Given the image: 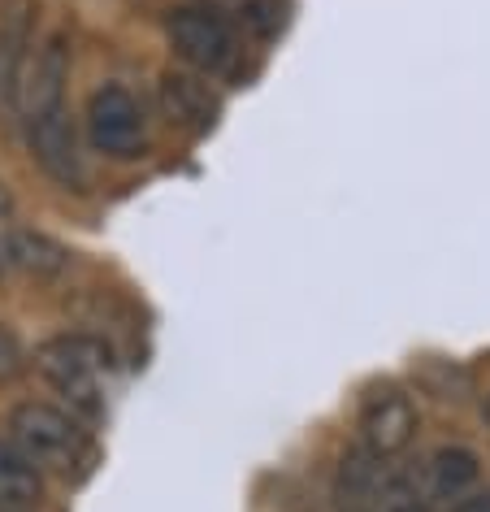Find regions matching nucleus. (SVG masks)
Wrapping results in <instances>:
<instances>
[{"instance_id": "obj_1", "label": "nucleus", "mask_w": 490, "mask_h": 512, "mask_svg": "<svg viewBox=\"0 0 490 512\" xmlns=\"http://www.w3.org/2000/svg\"><path fill=\"white\" fill-rule=\"evenodd\" d=\"M9 443L31 460L35 469L74 473L87 465V434L70 413L53 404H18L9 413Z\"/></svg>"}, {"instance_id": "obj_2", "label": "nucleus", "mask_w": 490, "mask_h": 512, "mask_svg": "<svg viewBox=\"0 0 490 512\" xmlns=\"http://www.w3.org/2000/svg\"><path fill=\"white\" fill-rule=\"evenodd\" d=\"M165 35H170V48L196 74H222L235 61V35H230V27L213 9H200V5L170 9Z\"/></svg>"}, {"instance_id": "obj_3", "label": "nucleus", "mask_w": 490, "mask_h": 512, "mask_svg": "<svg viewBox=\"0 0 490 512\" xmlns=\"http://www.w3.org/2000/svg\"><path fill=\"white\" fill-rule=\"evenodd\" d=\"M35 365H40V374L53 382L61 395H70L79 408H87V413L96 408L100 369H105V352H100V343L83 339V335L48 339V343H40V352H35Z\"/></svg>"}, {"instance_id": "obj_4", "label": "nucleus", "mask_w": 490, "mask_h": 512, "mask_svg": "<svg viewBox=\"0 0 490 512\" xmlns=\"http://www.w3.org/2000/svg\"><path fill=\"white\" fill-rule=\"evenodd\" d=\"M87 139L105 157H135L144 148V109L118 83L96 87L87 100Z\"/></svg>"}, {"instance_id": "obj_5", "label": "nucleus", "mask_w": 490, "mask_h": 512, "mask_svg": "<svg viewBox=\"0 0 490 512\" xmlns=\"http://www.w3.org/2000/svg\"><path fill=\"white\" fill-rule=\"evenodd\" d=\"M27 126V144H31V157L44 165L48 178H57L61 187H83V152H79V135H74V122L66 105H53V109H40V113H27L22 118Z\"/></svg>"}, {"instance_id": "obj_6", "label": "nucleus", "mask_w": 490, "mask_h": 512, "mask_svg": "<svg viewBox=\"0 0 490 512\" xmlns=\"http://www.w3.org/2000/svg\"><path fill=\"white\" fill-rule=\"evenodd\" d=\"M360 434H365V452L378 460L399 456L417 434V408L399 387H382L360 404Z\"/></svg>"}, {"instance_id": "obj_7", "label": "nucleus", "mask_w": 490, "mask_h": 512, "mask_svg": "<svg viewBox=\"0 0 490 512\" xmlns=\"http://www.w3.org/2000/svg\"><path fill=\"white\" fill-rule=\"evenodd\" d=\"M66 79H70V48L61 35H53V40L35 53V66L27 70V79H22V92H18L22 118L40 113V109H53V105H66Z\"/></svg>"}, {"instance_id": "obj_8", "label": "nucleus", "mask_w": 490, "mask_h": 512, "mask_svg": "<svg viewBox=\"0 0 490 512\" xmlns=\"http://www.w3.org/2000/svg\"><path fill=\"white\" fill-rule=\"evenodd\" d=\"M0 261L14 265L22 274H35V278H57L70 270L74 252L66 243L40 235V230H18V226H5L0 230Z\"/></svg>"}, {"instance_id": "obj_9", "label": "nucleus", "mask_w": 490, "mask_h": 512, "mask_svg": "<svg viewBox=\"0 0 490 512\" xmlns=\"http://www.w3.org/2000/svg\"><path fill=\"white\" fill-rule=\"evenodd\" d=\"M417 473H421V486H425V495H430V504H447V499H464L473 491L482 465H477V456L469 447H438Z\"/></svg>"}, {"instance_id": "obj_10", "label": "nucleus", "mask_w": 490, "mask_h": 512, "mask_svg": "<svg viewBox=\"0 0 490 512\" xmlns=\"http://www.w3.org/2000/svg\"><path fill=\"white\" fill-rule=\"evenodd\" d=\"M161 105L170 113V122L187 126V131H209L217 118V96L209 92V83L174 70L161 79Z\"/></svg>"}, {"instance_id": "obj_11", "label": "nucleus", "mask_w": 490, "mask_h": 512, "mask_svg": "<svg viewBox=\"0 0 490 512\" xmlns=\"http://www.w3.org/2000/svg\"><path fill=\"white\" fill-rule=\"evenodd\" d=\"M44 495V478L9 439H0V512H31Z\"/></svg>"}, {"instance_id": "obj_12", "label": "nucleus", "mask_w": 490, "mask_h": 512, "mask_svg": "<svg viewBox=\"0 0 490 512\" xmlns=\"http://www.w3.org/2000/svg\"><path fill=\"white\" fill-rule=\"evenodd\" d=\"M239 14H243V27H248L256 40H274L282 31V0H243Z\"/></svg>"}, {"instance_id": "obj_13", "label": "nucleus", "mask_w": 490, "mask_h": 512, "mask_svg": "<svg viewBox=\"0 0 490 512\" xmlns=\"http://www.w3.org/2000/svg\"><path fill=\"white\" fill-rule=\"evenodd\" d=\"M22 365H27V356H22V343L9 335L5 326H0V387H5V382H14L22 374Z\"/></svg>"}, {"instance_id": "obj_14", "label": "nucleus", "mask_w": 490, "mask_h": 512, "mask_svg": "<svg viewBox=\"0 0 490 512\" xmlns=\"http://www.w3.org/2000/svg\"><path fill=\"white\" fill-rule=\"evenodd\" d=\"M9 217H14V191H9L5 183H0V226H5Z\"/></svg>"}, {"instance_id": "obj_15", "label": "nucleus", "mask_w": 490, "mask_h": 512, "mask_svg": "<svg viewBox=\"0 0 490 512\" xmlns=\"http://www.w3.org/2000/svg\"><path fill=\"white\" fill-rule=\"evenodd\" d=\"M460 512H490V495H477V499H469Z\"/></svg>"}, {"instance_id": "obj_16", "label": "nucleus", "mask_w": 490, "mask_h": 512, "mask_svg": "<svg viewBox=\"0 0 490 512\" xmlns=\"http://www.w3.org/2000/svg\"><path fill=\"white\" fill-rule=\"evenodd\" d=\"M0 270H5V261H0Z\"/></svg>"}]
</instances>
